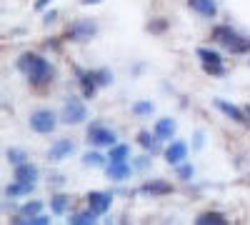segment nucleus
Masks as SVG:
<instances>
[{"label": "nucleus", "instance_id": "obj_1", "mask_svg": "<svg viewBox=\"0 0 250 225\" xmlns=\"http://www.w3.org/2000/svg\"><path fill=\"white\" fill-rule=\"evenodd\" d=\"M18 70H23L25 78L30 80L33 85H45L48 80L53 78V68L43 55H35V53H23L18 58Z\"/></svg>", "mask_w": 250, "mask_h": 225}, {"label": "nucleus", "instance_id": "obj_2", "mask_svg": "<svg viewBox=\"0 0 250 225\" xmlns=\"http://www.w3.org/2000/svg\"><path fill=\"white\" fill-rule=\"evenodd\" d=\"M213 40H215L218 45L228 48L230 53H248V50H250V40L243 38V35H238L230 25L215 28V30H213Z\"/></svg>", "mask_w": 250, "mask_h": 225}, {"label": "nucleus", "instance_id": "obj_3", "mask_svg": "<svg viewBox=\"0 0 250 225\" xmlns=\"http://www.w3.org/2000/svg\"><path fill=\"white\" fill-rule=\"evenodd\" d=\"M28 123H30V128L38 135H50L58 128V115L53 110H48V108H40V110H33L30 113Z\"/></svg>", "mask_w": 250, "mask_h": 225}, {"label": "nucleus", "instance_id": "obj_4", "mask_svg": "<svg viewBox=\"0 0 250 225\" xmlns=\"http://www.w3.org/2000/svg\"><path fill=\"white\" fill-rule=\"evenodd\" d=\"M60 120L65 123V125H80L83 120H88V108L83 105V100H78V98H65L62 110H60Z\"/></svg>", "mask_w": 250, "mask_h": 225}, {"label": "nucleus", "instance_id": "obj_5", "mask_svg": "<svg viewBox=\"0 0 250 225\" xmlns=\"http://www.w3.org/2000/svg\"><path fill=\"white\" fill-rule=\"evenodd\" d=\"M88 143L90 145H98V148H113L118 143V135L110 128L103 125V123H93L88 128Z\"/></svg>", "mask_w": 250, "mask_h": 225}, {"label": "nucleus", "instance_id": "obj_6", "mask_svg": "<svg viewBox=\"0 0 250 225\" xmlns=\"http://www.w3.org/2000/svg\"><path fill=\"white\" fill-rule=\"evenodd\" d=\"M198 58L203 63V70L210 73V75H223L225 65H223V55L215 50H208V48H198Z\"/></svg>", "mask_w": 250, "mask_h": 225}, {"label": "nucleus", "instance_id": "obj_7", "mask_svg": "<svg viewBox=\"0 0 250 225\" xmlns=\"http://www.w3.org/2000/svg\"><path fill=\"white\" fill-rule=\"evenodd\" d=\"M95 23H93V20H88V18H80V20H75V23L70 25V30H68V35L73 38V40H80V43H83V40H90L93 35H95Z\"/></svg>", "mask_w": 250, "mask_h": 225}, {"label": "nucleus", "instance_id": "obj_8", "mask_svg": "<svg viewBox=\"0 0 250 225\" xmlns=\"http://www.w3.org/2000/svg\"><path fill=\"white\" fill-rule=\"evenodd\" d=\"M110 203H113L110 193H103V190L88 193V208H90L95 215H105V213L110 210Z\"/></svg>", "mask_w": 250, "mask_h": 225}, {"label": "nucleus", "instance_id": "obj_9", "mask_svg": "<svg viewBox=\"0 0 250 225\" xmlns=\"http://www.w3.org/2000/svg\"><path fill=\"white\" fill-rule=\"evenodd\" d=\"M188 158V143L185 140H170V145L165 148V163L168 165H180Z\"/></svg>", "mask_w": 250, "mask_h": 225}, {"label": "nucleus", "instance_id": "obj_10", "mask_svg": "<svg viewBox=\"0 0 250 225\" xmlns=\"http://www.w3.org/2000/svg\"><path fill=\"white\" fill-rule=\"evenodd\" d=\"M73 150H75L73 140H70V138H60V140H55L53 145H50V150H48V160H50V163H60V160H65Z\"/></svg>", "mask_w": 250, "mask_h": 225}, {"label": "nucleus", "instance_id": "obj_11", "mask_svg": "<svg viewBox=\"0 0 250 225\" xmlns=\"http://www.w3.org/2000/svg\"><path fill=\"white\" fill-rule=\"evenodd\" d=\"M175 130H178V123H175L173 118H160V120H155V128H153V133H155L160 140L175 138Z\"/></svg>", "mask_w": 250, "mask_h": 225}, {"label": "nucleus", "instance_id": "obj_12", "mask_svg": "<svg viewBox=\"0 0 250 225\" xmlns=\"http://www.w3.org/2000/svg\"><path fill=\"white\" fill-rule=\"evenodd\" d=\"M13 178L15 180H20V183H30V185H33V183L38 180V168L33 165V163H20V165H15V173H13Z\"/></svg>", "mask_w": 250, "mask_h": 225}, {"label": "nucleus", "instance_id": "obj_13", "mask_svg": "<svg viewBox=\"0 0 250 225\" xmlns=\"http://www.w3.org/2000/svg\"><path fill=\"white\" fill-rule=\"evenodd\" d=\"M213 105H215V108H218L223 115L233 118L235 123H248V120H245V113H243L240 108H235L233 103H228V100H220V98H215V100H213Z\"/></svg>", "mask_w": 250, "mask_h": 225}, {"label": "nucleus", "instance_id": "obj_14", "mask_svg": "<svg viewBox=\"0 0 250 225\" xmlns=\"http://www.w3.org/2000/svg\"><path fill=\"white\" fill-rule=\"evenodd\" d=\"M188 8L195 10L203 18H215V13H218L215 0H188Z\"/></svg>", "mask_w": 250, "mask_h": 225}, {"label": "nucleus", "instance_id": "obj_15", "mask_svg": "<svg viewBox=\"0 0 250 225\" xmlns=\"http://www.w3.org/2000/svg\"><path fill=\"white\" fill-rule=\"evenodd\" d=\"M105 173H108V178L110 180H125V178H128L130 175V163L128 160H123V163H110V165L105 168Z\"/></svg>", "mask_w": 250, "mask_h": 225}, {"label": "nucleus", "instance_id": "obj_16", "mask_svg": "<svg viewBox=\"0 0 250 225\" xmlns=\"http://www.w3.org/2000/svg\"><path fill=\"white\" fill-rule=\"evenodd\" d=\"M140 190L143 193H150V195H165V193H170L173 188L168 185V183H163V180H150V183H145Z\"/></svg>", "mask_w": 250, "mask_h": 225}, {"label": "nucleus", "instance_id": "obj_17", "mask_svg": "<svg viewBox=\"0 0 250 225\" xmlns=\"http://www.w3.org/2000/svg\"><path fill=\"white\" fill-rule=\"evenodd\" d=\"M128 155H130V148L123 145V143H115V145L110 148V153H108V160L110 163H123V160H128Z\"/></svg>", "mask_w": 250, "mask_h": 225}, {"label": "nucleus", "instance_id": "obj_18", "mask_svg": "<svg viewBox=\"0 0 250 225\" xmlns=\"http://www.w3.org/2000/svg\"><path fill=\"white\" fill-rule=\"evenodd\" d=\"M30 190H33L30 183H20V180H15L13 185L5 188V195H8V198H18V195H28Z\"/></svg>", "mask_w": 250, "mask_h": 225}, {"label": "nucleus", "instance_id": "obj_19", "mask_svg": "<svg viewBox=\"0 0 250 225\" xmlns=\"http://www.w3.org/2000/svg\"><path fill=\"white\" fill-rule=\"evenodd\" d=\"M158 140H160V138H158L155 133H148V130H140V133H138V143H140L145 150H155V148H158Z\"/></svg>", "mask_w": 250, "mask_h": 225}, {"label": "nucleus", "instance_id": "obj_20", "mask_svg": "<svg viewBox=\"0 0 250 225\" xmlns=\"http://www.w3.org/2000/svg\"><path fill=\"white\" fill-rule=\"evenodd\" d=\"M68 223H70V225H93V223H95V213L88 208V213H75V215H70Z\"/></svg>", "mask_w": 250, "mask_h": 225}, {"label": "nucleus", "instance_id": "obj_21", "mask_svg": "<svg viewBox=\"0 0 250 225\" xmlns=\"http://www.w3.org/2000/svg\"><path fill=\"white\" fill-rule=\"evenodd\" d=\"M50 208H53L55 215H62V213L68 210V198L65 195H53L50 198Z\"/></svg>", "mask_w": 250, "mask_h": 225}, {"label": "nucleus", "instance_id": "obj_22", "mask_svg": "<svg viewBox=\"0 0 250 225\" xmlns=\"http://www.w3.org/2000/svg\"><path fill=\"white\" fill-rule=\"evenodd\" d=\"M103 163H105V158H103L100 153H85V155H83V165H90V168H100Z\"/></svg>", "mask_w": 250, "mask_h": 225}, {"label": "nucleus", "instance_id": "obj_23", "mask_svg": "<svg viewBox=\"0 0 250 225\" xmlns=\"http://www.w3.org/2000/svg\"><path fill=\"white\" fill-rule=\"evenodd\" d=\"M130 110H133L135 115H150V113L155 110V105L150 103V100H140V103H135Z\"/></svg>", "mask_w": 250, "mask_h": 225}, {"label": "nucleus", "instance_id": "obj_24", "mask_svg": "<svg viewBox=\"0 0 250 225\" xmlns=\"http://www.w3.org/2000/svg\"><path fill=\"white\" fill-rule=\"evenodd\" d=\"M195 223H200V225H203V223H215V225H223V223H225V218H223L220 213H203V215H198V220H195Z\"/></svg>", "mask_w": 250, "mask_h": 225}, {"label": "nucleus", "instance_id": "obj_25", "mask_svg": "<svg viewBox=\"0 0 250 225\" xmlns=\"http://www.w3.org/2000/svg\"><path fill=\"white\" fill-rule=\"evenodd\" d=\"M5 155H8V160L13 163V165H20V163H25V160H28L25 153H23V150H18V148H10Z\"/></svg>", "mask_w": 250, "mask_h": 225}, {"label": "nucleus", "instance_id": "obj_26", "mask_svg": "<svg viewBox=\"0 0 250 225\" xmlns=\"http://www.w3.org/2000/svg\"><path fill=\"white\" fill-rule=\"evenodd\" d=\"M93 75H95V83L98 85H110L113 83V73H108V70H95Z\"/></svg>", "mask_w": 250, "mask_h": 225}, {"label": "nucleus", "instance_id": "obj_27", "mask_svg": "<svg viewBox=\"0 0 250 225\" xmlns=\"http://www.w3.org/2000/svg\"><path fill=\"white\" fill-rule=\"evenodd\" d=\"M40 208H43L40 203H25V205H23V215L33 218V215H38V213H40Z\"/></svg>", "mask_w": 250, "mask_h": 225}, {"label": "nucleus", "instance_id": "obj_28", "mask_svg": "<svg viewBox=\"0 0 250 225\" xmlns=\"http://www.w3.org/2000/svg\"><path fill=\"white\" fill-rule=\"evenodd\" d=\"M178 178H183V180L193 178V165H185V163H180V165H178Z\"/></svg>", "mask_w": 250, "mask_h": 225}, {"label": "nucleus", "instance_id": "obj_29", "mask_svg": "<svg viewBox=\"0 0 250 225\" xmlns=\"http://www.w3.org/2000/svg\"><path fill=\"white\" fill-rule=\"evenodd\" d=\"M25 223H33V225H48L50 223V218L48 215H43V213H38V215H33L30 220H25Z\"/></svg>", "mask_w": 250, "mask_h": 225}, {"label": "nucleus", "instance_id": "obj_30", "mask_svg": "<svg viewBox=\"0 0 250 225\" xmlns=\"http://www.w3.org/2000/svg\"><path fill=\"white\" fill-rule=\"evenodd\" d=\"M48 3H50V0H35V10H43Z\"/></svg>", "mask_w": 250, "mask_h": 225}, {"label": "nucleus", "instance_id": "obj_31", "mask_svg": "<svg viewBox=\"0 0 250 225\" xmlns=\"http://www.w3.org/2000/svg\"><path fill=\"white\" fill-rule=\"evenodd\" d=\"M195 148H203V133H195Z\"/></svg>", "mask_w": 250, "mask_h": 225}, {"label": "nucleus", "instance_id": "obj_32", "mask_svg": "<svg viewBox=\"0 0 250 225\" xmlns=\"http://www.w3.org/2000/svg\"><path fill=\"white\" fill-rule=\"evenodd\" d=\"M83 5H95V3H100V0H80Z\"/></svg>", "mask_w": 250, "mask_h": 225}]
</instances>
